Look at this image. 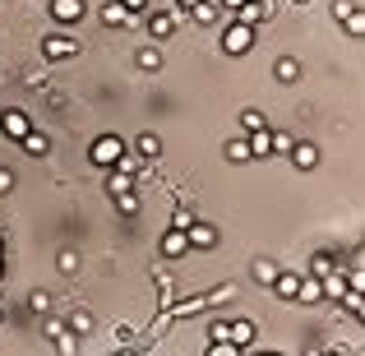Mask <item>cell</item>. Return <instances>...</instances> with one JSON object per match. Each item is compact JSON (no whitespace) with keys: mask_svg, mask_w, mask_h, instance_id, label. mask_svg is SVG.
Returning <instances> with one entry per match:
<instances>
[{"mask_svg":"<svg viewBox=\"0 0 365 356\" xmlns=\"http://www.w3.org/2000/svg\"><path fill=\"white\" fill-rule=\"evenodd\" d=\"M125 153H130V143H125L120 134H98V139H93V148H88V158H93V167H107L111 171Z\"/></svg>","mask_w":365,"mask_h":356,"instance_id":"cell-1","label":"cell"},{"mask_svg":"<svg viewBox=\"0 0 365 356\" xmlns=\"http://www.w3.org/2000/svg\"><path fill=\"white\" fill-rule=\"evenodd\" d=\"M250 46H255V28H245V24H227L222 28V51L227 56H245Z\"/></svg>","mask_w":365,"mask_h":356,"instance_id":"cell-2","label":"cell"},{"mask_svg":"<svg viewBox=\"0 0 365 356\" xmlns=\"http://www.w3.org/2000/svg\"><path fill=\"white\" fill-rule=\"evenodd\" d=\"M185 240H190V250H213V245H217V227H213V223H199V218H195V223L185 227Z\"/></svg>","mask_w":365,"mask_h":356,"instance_id":"cell-3","label":"cell"},{"mask_svg":"<svg viewBox=\"0 0 365 356\" xmlns=\"http://www.w3.org/2000/svg\"><path fill=\"white\" fill-rule=\"evenodd\" d=\"M268 14H273V0H245V5L236 9V24H245V28H259Z\"/></svg>","mask_w":365,"mask_h":356,"instance_id":"cell-4","label":"cell"},{"mask_svg":"<svg viewBox=\"0 0 365 356\" xmlns=\"http://www.w3.org/2000/svg\"><path fill=\"white\" fill-rule=\"evenodd\" d=\"M74 51H79V37H65V33H51L42 42V56H46V61H65V56H74Z\"/></svg>","mask_w":365,"mask_h":356,"instance_id":"cell-5","label":"cell"},{"mask_svg":"<svg viewBox=\"0 0 365 356\" xmlns=\"http://www.w3.org/2000/svg\"><path fill=\"white\" fill-rule=\"evenodd\" d=\"M46 9H51V19H56V24H79L88 5H83V0H51Z\"/></svg>","mask_w":365,"mask_h":356,"instance_id":"cell-6","label":"cell"},{"mask_svg":"<svg viewBox=\"0 0 365 356\" xmlns=\"http://www.w3.org/2000/svg\"><path fill=\"white\" fill-rule=\"evenodd\" d=\"M287 158H292L301 171H314V167H319V148H314V143H305V139H296V148L287 153Z\"/></svg>","mask_w":365,"mask_h":356,"instance_id":"cell-7","label":"cell"},{"mask_svg":"<svg viewBox=\"0 0 365 356\" xmlns=\"http://www.w3.org/2000/svg\"><path fill=\"white\" fill-rule=\"evenodd\" d=\"M162 255H167V259H180V255H190V240H185V232L167 227V236H162Z\"/></svg>","mask_w":365,"mask_h":356,"instance_id":"cell-8","label":"cell"},{"mask_svg":"<svg viewBox=\"0 0 365 356\" xmlns=\"http://www.w3.org/2000/svg\"><path fill=\"white\" fill-rule=\"evenodd\" d=\"M245 143H250V158H268L273 153V130H255V134H245Z\"/></svg>","mask_w":365,"mask_h":356,"instance_id":"cell-9","label":"cell"},{"mask_svg":"<svg viewBox=\"0 0 365 356\" xmlns=\"http://www.w3.org/2000/svg\"><path fill=\"white\" fill-rule=\"evenodd\" d=\"M0 130H5L9 139H24V134L33 130V125H28V116H24V111H5V116H0Z\"/></svg>","mask_w":365,"mask_h":356,"instance_id":"cell-10","label":"cell"},{"mask_svg":"<svg viewBox=\"0 0 365 356\" xmlns=\"http://www.w3.org/2000/svg\"><path fill=\"white\" fill-rule=\"evenodd\" d=\"M19 148H24L28 158H46V148H51V143H46V134H42V130H28L24 139H19Z\"/></svg>","mask_w":365,"mask_h":356,"instance_id":"cell-11","label":"cell"},{"mask_svg":"<svg viewBox=\"0 0 365 356\" xmlns=\"http://www.w3.org/2000/svg\"><path fill=\"white\" fill-rule=\"evenodd\" d=\"M134 153H139L143 162H158L162 158V139L158 134H139V139H134Z\"/></svg>","mask_w":365,"mask_h":356,"instance_id":"cell-12","label":"cell"},{"mask_svg":"<svg viewBox=\"0 0 365 356\" xmlns=\"http://www.w3.org/2000/svg\"><path fill=\"white\" fill-rule=\"evenodd\" d=\"M134 190V176L130 171H120V167H111V176H107V195L116 199V195H130Z\"/></svg>","mask_w":365,"mask_h":356,"instance_id":"cell-13","label":"cell"},{"mask_svg":"<svg viewBox=\"0 0 365 356\" xmlns=\"http://www.w3.org/2000/svg\"><path fill=\"white\" fill-rule=\"evenodd\" d=\"M250 273H255V283H264V287H273V278H277V273H282V268H277V264H273V259H268V255H264V259H255V264H250Z\"/></svg>","mask_w":365,"mask_h":356,"instance_id":"cell-14","label":"cell"},{"mask_svg":"<svg viewBox=\"0 0 365 356\" xmlns=\"http://www.w3.org/2000/svg\"><path fill=\"white\" fill-rule=\"evenodd\" d=\"M296 287H301V273H277L273 278V292L282 296V301H296Z\"/></svg>","mask_w":365,"mask_h":356,"instance_id":"cell-15","label":"cell"},{"mask_svg":"<svg viewBox=\"0 0 365 356\" xmlns=\"http://www.w3.org/2000/svg\"><path fill=\"white\" fill-rule=\"evenodd\" d=\"M296 301H305V305L324 301V287H319V278H301V287H296Z\"/></svg>","mask_w":365,"mask_h":356,"instance_id":"cell-16","label":"cell"},{"mask_svg":"<svg viewBox=\"0 0 365 356\" xmlns=\"http://www.w3.org/2000/svg\"><path fill=\"white\" fill-rule=\"evenodd\" d=\"M273 74H277V83H296V79H301V61H292V56H282V61L273 65Z\"/></svg>","mask_w":365,"mask_h":356,"instance_id":"cell-17","label":"cell"},{"mask_svg":"<svg viewBox=\"0 0 365 356\" xmlns=\"http://www.w3.org/2000/svg\"><path fill=\"white\" fill-rule=\"evenodd\" d=\"M319 287H324V296H333V301H342V292H347V273H329V278H319Z\"/></svg>","mask_w":365,"mask_h":356,"instance_id":"cell-18","label":"cell"},{"mask_svg":"<svg viewBox=\"0 0 365 356\" xmlns=\"http://www.w3.org/2000/svg\"><path fill=\"white\" fill-rule=\"evenodd\" d=\"M125 19H130V9H125L120 0H107V5H102V24H107V28H120Z\"/></svg>","mask_w":365,"mask_h":356,"instance_id":"cell-19","label":"cell"},{"mask_svg":"<svg viewBox=\"0 0 365 356\" xmlns=\"http://www.w3.org/2000/svg\"><path fill=\"white\" fill-rule=\"evenodd\" d=\"M171 28H176V19H171V14H148V33H153V42L171 37Z\"/></svg>","mask_w":365,"mask_h":356,"instance_id":"cell-20","label":"cell"},{"mask_svg":"<svg viewBox=\"0 0 365 356\" xmlns=\"http://www.w3.org/2000/svg\"><path fill=\"white\" fill-rule=\"evenodd\" d=\"M190 14H195V24H213V19L222 14V5H217V0H199V5L190 9Z\"/></svg>","mask_w":365,"mask_h":356,"instance_id":"cell-21","label":"cell"},{"mask_svg":"<svg viewBox=\"0 0 365 356\" xmlns=\"http://www.w3.org/2000/svg\"><path fill=\"white\" fill-rule=\"evenodd\" d=\"M342 28H347V33H351V37H365V9L356 5V9H351V14H347V19H342Z\"/></svg>","mask_w":365,"mask_h":356,"instance_id":"cell-22","label":"cell"},{"mask_svg":"<svg viewBox=\"0 0 365 356\" xmlns=\"http://www.w3.org/2000/svg\"><path fill=\"white\" fill-rule=\"evenodd\" d=\"M329 273H338V264H333L329 255H314L310 259V278H329Z\"/></svg>","mask_w":365,"mask_h":356,"instance_id":"cell-23","label":"cell"},{"mask_svg":"<svg viewBox=\"0 0 365 356\" xmlns=\"http://www.w3.org/2000/svg\"><path fill=\"white\" fill-rule=\"evenodd\" d=\"M227 162H250V143L245 139H227Z\"/></svg>","mask_w":365,"mask_h":356,"instance_id":"cell-24","label":"cell"},{"mask_svg":"<svg viewBox=\"0 0 365 356\" xmlns=\"http://www.w3.org/2000/svg\"><path fill=\"white\" fill-rule=\"evenodd\" d=\"M56 352H61V356H74V352H79V333H70V329H65L61 338H56Z\"/></svg>","mask_w":365,"mask_h":356,"instance_id":"cell-25","label":"cell"},{"mask_svg":"<svg viewBox=\"0 0 365 356\" xmlns=\"http://www.w3.org/2000/svg\"><path fill=\"white\" fill-rule=\"evenodd\" d=\"M88 329H93V315H88V310H74V315H70V333H79V338H83Z\"/></svg>","mask_w":365,"mask_h":356,"instance_id":"cell-26","label":"cell"},{"mask_svg":"<svg viewBox=\"0 0 365 356\" xmlns=\"http://www.w3.org/2000/svg\"><path fill=\"white\" fill-rule=\"evenodd\" d=\"M241 125H245V130H250V134H255V130H264V125H268V121H264V111H255V107H245V111H241Z\"/></svg>","mask_w":365,"mask_h":356,"instance_id":"cell-27","label":"cell"},{"mask_svg":"<svg viewBox=\"0 0 365 356\" xmlns=\"http://www.w3.org/2000/svg\"><path fill=\"white\" fill-rule=\"evenodd\" d=\"M139 70H162V56H158V46H143V51H139Z\"/></svg>","mask_w":365,"mask_h":356,"instance_id":"cell-28","label":"cell"},{"mask_svg":"<svg viewBox=\"0 0 365 356\" xmlns=\"http://www.w3.org/2000/svg\"><path fill=\"white\" fill-rule=\"evenodd\" d=\"M116 208L125 218H134V213H139V195H134V190H130V195H116Z\"/></svg>","mask_w":365,"mask_h":356,"instance_id":"cell-29","label":"cell"},{"mask_svg":"<svg viewBox=\"0 0 365 356\" xmlns=\"http://www.w3.org/2000/svg\"><path fill=\"white\" fill-rule=\"evenodd\" d=\"M208 356H241L236 342H208Z\"/></svg>","mask_w":365,"mask_h":356,"instance_id":"cell-30","label":"cell"},{"mask_svg":"<svg viewBox=\"0 0 365 356\" xmlns=\"http://www.w3.org/2000/svg\"><path fill=\"white\" fill-rule=\"evenodd\" d=\"M347 292H361L365 296V268H351V273H347Z\"/></svg>","mask_w":365,"mask_h":356,"instance_id":"cell-31","label":"cell"},{"mask_svg":"<svg viewBox=\"0 0 365 356\" xmlns=\"http://www.w3.org/2000/svg\"><path fill=\"white\" fill-rule=\"evenodd\" d=\"M46 305H51V296H46V292H33V296H28V310L46 315Z\"/></svg>","mask_w":365,"mask_h":356,"instance_id":"cell-32","label":"cell"},{"mask_svg":"<svg viewBox=\"0 0 365 356\" xmlns=\"http://www.w3.org/2000/svg\"><path fill=\"white\" fill-rule=\"evenodd\" d=\"M292 148H296L292 134H277V130H273V153H292Z\"/></svg>","mask_w":365,"mask_h":356,"instance_id":"cell-33","label":"cell"},{"mask_svg":"<svg viewBox=\"0 0 365 356\" xmlns=\"http://www.w3.org/2000/svg\"><path fill=\"white\" fill-rule=\"evenodd\" d=\"M351 9H356V0H333V19H338V24L351 14Z\"/></svg>","mask_w":365,"mask_h":356,"instance_id":"cell-34","label":"cell"},{"mask_svg":"<svg viewBox=\"0 0 365 356\" xmlns=\"http://www.w3.org/2000/svg\"><path fill=\"white\" fill-rule=\"evenodd\" d=\"M65 329H70V324H61V320H46V324H42V333H46V338H51V342H56V338H61V333H65Z\"/></svg>","mask_w":365,"mask_h":356,"instance_id":"cell-35","label":"cell"},{"mask_svg":"<svg viewBox=\"0 0 365 356\" xmlns=\"http://www.w3.org/2000/svg\"><path fill=\"white\" fill-rule=\"evenodd\" d=\"M56 268H61V273H74V268H79V255H61V259H56Z\"/></svg>","mask_w":365,"mask_h":356,"instance_id":"cell-36","label":"cell"},{"mask_svg":"<svg viewBox=\"0 0 365 356\" xmlns=\"http://www.w3.org/2000/svg\"><path fill=\"white\" fill-rule=\"evenodd\" d=\"M9 190H14V171L0 167V195H9Z\"/></svg>","mask_w":365,"mask_h":356,"instance_id":"cell-37","label":"cell"},{"mask_svg":"<svg viewBox=\"0 0 365 356\" xmlns=\"http://www.w3.org/2000/svg\"><path fill=\"white\" fill-rule=\"evenodd\" d=\"M125 9H130V14H143V9H148V0H120Z\"/></svg>","mask_w":365,"mask_h":356,"instance_id":"cell-38","label":"cell"},{"mask_svg":"<svg viewBox=\"0 0 365 356\" xmlns=\"http://www.w3.org/2000/svg\"><path fill=\"white\" fill-rule=\"evenodd\" d=\"M217 5H222V9H227V14H236V9H241V5H245V0H217Z\"/></svg>","mask_w":365,"mask_h":356,"instance_id":"cell-39","label":"cell"},{"mask_svg":"<svg viewBox=\"0 0 365 356\" xmlns=\"http://www.w3.org/2000/svg\"><path fill=\"white\" fill-rule=\"evenodd\" d=\"M176 5H180V9H195V5H199V0H176Z\"/></svg>","mask_w":365,"mask_h":356,"instance_id":"cell-40","label":"cell"},{"mask_svg":"<svg viewBox=\"0 0 365 356\" xmlns=\"http://www.w3.org/2000/svg\"><path fill=\"white\" fill-rule=\"evenodd\" d=\"M356 320H361V324H365V301H361V305H356Z\"/></svg>","mask_w":365,"mask_h":356,"instance_id":"cell-41","label":"cell"},{"mask_svg":"<svg viewBox=\"0 0 365 356\" xmlns=\"http://www.w3.org/2000/svg\"><path fill=\"white\" fill-rule=\"evenodd\" d=\"M319 356H338V352H319Z\"/></svg>","mask_w":365,"mask_h":356,"instance_id":"cell-42","label":"cell"},{"mask_svg":"<svg viewBox=\"0 0 365 356\" xmlns=\"http://www.w3.org/2000/svg\"><path fill=\"white\" fill-rule=\"evenodd\" d=\"M259 356H277V352H259Z\"/></svg>","mask_w":365,"mask_h":356,"instance_id":"cell-43","label":"cell"},{"mask_svg":"<svg viewBox=\"0 0 365 356\" xmlns=\"http://www.w3.org/2000/svg\"><path fill=\"white\" fill-rule=\"evenodd\" d=\"M0 278H5V264H0Z\"/></svg>","mask_w":365,"mask_h":356,"instance_id":"cell-44","label":"cell"},{"mask_svg":"<svg viewBox=\"0 0 365 356\" xmlns=\"http://www.w3.org/2000/svg\"><path fill=\"white\" fill-rule=\"evenodd\" d=\"M296 5H305V0H296Z\"/></svg>","mask_w":365,"mask_h":356,"instance_id":"cell-45","label":"cell"}]
</instances>
